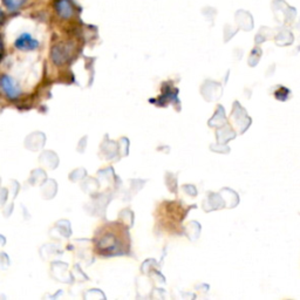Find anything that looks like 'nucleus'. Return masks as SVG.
<instances>
[{"label": "nucleus", "mask_w": 300, "mask_h": 300, "mask_svg": "<svg viewBox=\"0 0 300 300\" xmlns=\"http://www.w3.org/2000/svg\"><path fill=\"white\" fill-rule=\"evenodd\" d=\"M95 250L103 256L122 255L129 250L127 229L118 223L106 224L96 232Z\"/></svg>", "instance_id": "obj_1"}, {"label": "nucleus", "mask_w": 300, "mask_h": 300, "mask_svg": "<svg viewBox=\"0 0 300 300\" xmlns=\"http://www.w3.org/2000/svg\"><path fill=\"white\" fill-rule=\"evenodd\" d=\"M56 11L59 17L64 19H69L74 15V5L72 0H57L56 2Z\"/></svg>", "instance_id": "obj_2"}, {"label": "nucleus", "mask_w": 300, "mask_h": 300, "mask_svg": "<svg viewBox=\"0 0 300 300\" xmlns=\"http://www.w3.org/2000/svg\"><path fill=\"white\" fill-rule=\"evenodd\" d=\"M39 42L34 40L32 36L29 33H22L17 40H15V47L21 50H33L38 48Z\"/></svg>", "instance_id": "obj_3"}, {"label": "nucleus", "mask_w": 300, "mask_h": 300, "mask_svg": "<svg viewBox=\"0 0 300 300\" xmlns=\"http://www.w3.org/2000/svg\"><path fill=\"white\" fill-rule=\"evenodd\" d=\"M2 87L3 91L6 93V95L10 97V99H15V97L19 96V92L18 89L14 87V85L12 83V79L9 76L4 75L2 79Z\"/></svg>", "instance_id": "obj_4"}, {"label": "nucleus", "mask_w": 300, "mask_h": 300, "mask_svg": "<svg viewBox=\"0 0 300 300\" xmlns=\"http://www.w3.org/2000/svg\"><path fill=\"white\" fill-rule=\"evenodd\" d=\"M26 2L27 0H3V4L11 12H15V11L21 9Z\"/></svg>", "instance_id": "obj_5"}]
</instances>
